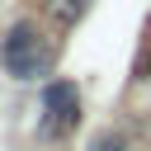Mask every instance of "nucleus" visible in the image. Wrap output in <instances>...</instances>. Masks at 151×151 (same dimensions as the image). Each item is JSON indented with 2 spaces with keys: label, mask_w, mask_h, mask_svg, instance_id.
Returning a JSON list of instances; mask_svg holds the SVG:
<instances>
[{
  "label": "nucleus",
  "mask_w": 151,
  "mask_h": 151,
  "mask_svg": "<svg viewBox=\"0 0 151 151\" xmlns=\"http://www.w3.org/2000/svg\"><path fill=\"white\" fill-rule=\"evenodd\" d=\"M52 42L38 33V24H28V19H19L9 33H5V42H0V66L14 76V80H38V76H47L52 71Z\"/></svg>",
  "instance_id": "obj_1"
},
{
  "label": "nucleus",
  "mask_w": 151,
  "mask_h": 151,
  "mask_svg": "<svg viewBox=\"0 0 151 151\" xmlns=\"http://www.w3.org/2000/svg\"><path fill=\"white\" fill-rule=\"evenodd\" d=\"M80 123V90L76 80H47L42 85V132L47 137H66Z\"/></svg>",
  "instance_id": "obj_2"
},
{
  "label": "nucleus",
  "mask_w": 151,
  "mask_h": 151,
  "mask_svg": "<svg viewBox=\"0 0 151 151\" xmlns=\"http://www.w3.org/2000/svg\"><path fill=\"white\" fill-rule=\"evenodd\" d=\"M85 9H90V0H52V14H57L61 24H76Z\"/></svg>",
  "instance_id": "obj_3"
},
{
  "label": "nucleus",
  "mask_w": 151,
  "mask_h": 151,
  "mask_svg": "<svg viewBox=\"0 0 151 151\" xmlns=\"http://www.w3.org/2000/svg\"><path fill=\"white\" fill-rule=\"evenodd\" d=\"M90 151H123V137H118V132H99Z\"/></svg>",
  "instance_id": "obj_4"
}]
</instances>
